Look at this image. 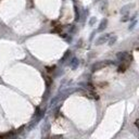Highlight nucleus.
<instances>
[{"mask_svg":"<svg viewBox=\"0 0 139 139\" xmlns=\"http://www.w3.org/2000/svg\"><path fill=\"white\" fill-rule=\"evenodd\" d=\"M96 1H99V0H96Z\"/></svg>","mask_w":139,"mask_h":139,"instance_id":"11","label":"nucleus"},{"mask_svg":"<svg viewBox=\"0 0 139 139\" xmlns=\"http://www.w3.org/2000/svg\"><path fill=\"white\" fill-rule=\"evenodd\" d=\"M109 36H110L109 34H104V35L100 36L98 39H97V40H96V45H97V46H100V45H102V44H104V42H107V40H108Z\"/></svg>","mask_w":139,"mask_h":139,"instance_id":"3","label":"nucleus"},{"mask_svg":"<svg viewBox=\"0 0 139 139\" xmlns=\"http://www.w3.org/2000/svg\"><path fill=\"white\" fill-rule=\"evenodd\" d=\"M107 25H108V20H107V19H103V20L100 22V24H99L98 32H103L104 29H106Z\"/></svg>","mask_w":139,"mask_h":139,"instance_id":"4","label":"nucleus"},{"mask_svg":"<svg viewBox=\"0 0 139 139\" xmlns=\"http://www.w3.org/2000/svg\"><path fill=\"white\" fill-rule=\"evenodd\" d=\"M96 20H97V19H96L95 16H93V18H91V19H90V21H89V25H90V26H93V24H95Z\"/></svg>","mask_w":139,"mask_h":139,"instance_id":"8","label":"nucleus"},{"mask_svg":"<svg viewBox=\"0 0 139 139\" xmlns=\"http://www.w3.org/2000/svg\"><path fill=\"white\" fill-rule=\"evenodd\" d=\"M74 10H75V21L77 22V21L79 20V12H78V9L76 5L74 7Z\"/></svg>","mask_w":139,"mask_h":139,"instance_id":"6","label":"nucleus"},{"mask_svg":"<svg viewBox=\"0 0 139 139\" xmlns=\"http://www.w3.org/2000/svg\"><path fill=\"white\" fill-rule=\"evenodd\" d=\"M135 25H136V21H135V22H133V24H131V25L129 26V29H133V28H134V26H135Z\"/></svg>","mask_w":139,"mask_h":139,"instance_id":"10","label":"nucleus"},{"mask_svg":"<svg viewBox=\"0 0 139 139\" xmlns=\"http://www.w3.org/2000/svg\"><path fill=\"white\" fill-rule=\"evenodd\" d=\"M69 54H70V51H66V52H65V54L63 56V58L61 59V62H63V61H64V60L67 58V56H69Z\"/></svg>","mask_w":139,"mask_h":139,"instance_id":"9","label":"nucleus"},{"mask_svg":"<svg viewBox=\"0 0 139 139\" xmlns=\"http://www.w3.org/2000/svg\"><path fill=\"white\" fill-rule=\"evenodd\" d=\"M73 1H75V0H73Z\"/></svg>","mask_w":139,"mask_h":139,"instance_id":"12","label":"nucleus"},{"mask_svg":"<svg viewBox=\"0 0 139 139\" xmlns=\"http://www.w3.org/2000/svg\"><path fill=\"white\" fill-rule=\"evenodd\" d=\"M78 64H79V61H78L77 58H73V59L71 60V67H72L73 70H76V69H77Z\"/></svg>","mask_w":139,"mask_h":139,"instance_id":"5","label":"nucleus"},{"mask_svg":"<svg viewBox=\"0 0 139 139\" xmlns=\"http://www.w3.org/2000/svg\"><path fill=\"white\" fill-rule=\"evenodd\" d=\"M110 64H113V62H112V61H109V60L97 62V63H95V64L93 65V72H95V71H98V70H100V69H103V67L108 66V65H110Z\"/></svg>","mask_w":139,"mask_h":139,"instance_id":"1","label":"nucleus"},{"mask_svg":"<svg viewBox=\"0 0 139 139\" xmlns=\"http://www.w3.org/2000/svg\"><path fill=\"white\" fill-rule=\"evenodd\" d=\"M116 39H117V37H116V36H113L112 38L110 39V41H109V45H110V46H112V45H113L114 42L116 41Z\"/></svg>","mask_w":139,"mask_h":139,"instance_id":"7","label":"nucleus"},{"mask_svg":"<svg viewBox=\"0 0 139 139\" xmlns=\"http://www.w3.org/2000/svg\"><path fill=\"white\" fill-rule=\"evenodd\" d=\"M116 57H117V59L120 61H129V60H131V57L127 52H119L116 54Z\"/></svg>","mask_w":139,"mask_h":139,"instance_id":"2","label":"nucleus"}]
</instances>
